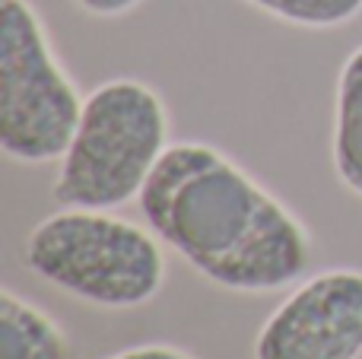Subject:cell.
<instances>
[{"label":"cell","mask_w":362,"mask_h":359,"mask_svg":"<svg viewBox=\"0 0 362 359\" xmlns=\"http://www.w3.org/2000/svg\"><path fill=\"white\" fill-rule=\"evenodd\" d=\"M83 99L61 67L29 0H0V146L10 159H61L76 134Z\"/></svg>","instance_id":"277c9868"},{"label":"cell","mask_w":362,"mask_h":359,"mask_svg":"<svg viewBox=\"0 0 362 359\" xmlns=\"http://www.w3.org/2000/svg\"><path fill=\"white\" fill-rule=\"evenodd\" d=\"M80 10H86V13H93V16H105V19H112V16H124V13H131L134 6H140L144 0H74Z\"/></svg>","instance_id":"9c48e42d"},{"label":"cell","mask_w":362,"mask_h":359,"mask_svg":"<svg viewBox=\"0 0 362 359\" xmlns=\"http://www.w3.org/2000/svg\"><path fill=\"white\" fill-rule=\"evenodd\" d=\"M165 150L169 112L156 89L140 80H108L83 99L51 197L80 210L124 207L144 194Z\"/></svg>","instance_id":"7a4b0ae2"},{"label":"cell","mask_w":362,"mask_h":359,"mask_svg":"<svg viewBox=\"0 0 362 359\" xmlns=\"http://www.w3.org/2000/svg\"><path fill=\"white\" fill-rule=\"evenodd\" d=\"M137 201L156 239L226 290H280L312 258L305 226L213 146H169Z\"/></svg>","instance_id":"6da1fadb"},{"label":"cell","mask_w":362,"mask_h":359,"mask_svg":"<svg viewBox=\"0 0 362 359\" xmlns=\"http://www.w3.org/2000/svg\"><path fill=\"white\" fill-rule=\"evenodd\" d=\"M0 359H70V341L54 318L19 299L0 293Z\"/></svg>","instance_id":"52a82bcc"},{"label":"cell","mask_w":362,"mask_h":359,"mask_svg":"<svg viewBox=\"0 0 362 359\" xmlns=\"http://www.w3.org/2000/svg\"><path fill=\"white\" fill-rule=\"evenodd\" d=\"M23 261L57 290L102 305L134 309L163 290L165 258L153 233L108 210L64 207L29 233Z\"/></svg>","instance_id":"3957f363"},{"label":"cell","mask_w":362,"mask_h":359,"mask_svg":"<svg viewBox=\"0 0 362 359\" xmlns=\"http://www.w3.org/2000/svg\"><path fill=\"white\" fill-rule=\"evenodd\" d=\"M108 359H194L191 353L178 347H165V343H150V347H131L118 356H108Z\"/></svg>","instance_id":"30bf717a"},{"label":"cell","mask_w":362,"mask_h":359,"mask_svg":"<svg viewBox=\"0 0 362 359\" xmlns=\"http://www.w3.org/2000/svg\"><path fill=\"white\" fill-rule=\"evenodd\" d=\"M248 4L305 29H337L362 13V0H248Z\"/></svg>","instance_id":"ba28073f"},{"label":"cell","mask_w":362,"mask_h":359,"mask_svg":"<svg viewBox=\"0 0 362 359\" xmlns=\"http://www.w3.org/2000/svg\"><path fill=\"white\" fill-rule=\"evenodd\" d=\"M331 156L337 178L362 197V45L344 61L337 76Z\"/></svg>","instance_id":"8992f818"},{"label":"cell","mask_w":362,"mask_h":359,"mask_svg":"<svg viewBox=\"0 0 362 359\" xmlns=\"http://www.w3.org/2000/svg\"><path fill=\"white\" fill-rule=\"evenodd\" d=\"M362 273L327 271L289 293L264 322L255 359H359Z\"/></svg>","instance_id":"5b68a950"}]
</instances>
